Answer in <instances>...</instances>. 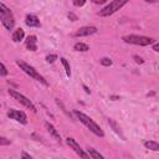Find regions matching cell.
<instances>
[{"label": "cell", "instance_id": "obj_32", "mask_svg": "<svg viewBox=\"0 0 159 159\" xmlns=\"http://www.w3.org/2000/svg\"><path fill=\"white\" fill-rule=\"evenodd\" d=\"M111 98H112L113 101H117V99H119V97H117V96H111Z\"/></svg>", "mask_w": 159, "mask_h": 159}, {"label": "cell", "instance_id": "obj_9", "mask_svg": "<svg viewBox=\"0 0 159 159\" xmlns=\"http://www.w3.org/2000/svg\"><path fill=\"white\" fill-rule=\"evenodd\" d=\"M98 32V29L96 26H82L80 27L75 34L73 37H84V36H91Z\"/></svg>", "mask_w": 159, "mask_h": 159}, {"label": "cell", "instance_id": "obj_17", "mask_svg": "<svg viewBox=\"0 0 159 159\" xmlns=\"http://www.w3.org/2000/svg\"><path fill=\"white\" fill-rule=\"evenodd\" d=\"M87 153L89 155V158H93V159H104V155L101 154L98 150H96L94 148H88L87 149Z\"/></svg>", "mask_w": 159, "mask_h": 159}, {"label": "cell", "instance_id": "obj_15", "mask_svg": "<svg viewBox=\"0 0 159 159\" xmlns=\"http://www.w3.org/2000/svg\"><path fill=\"white\" fill-rule=\"evenodd\" d=\"M143 145L145 147V149H149V150H153V152L159 150V143L155 142V140H145L143 143Z\"/></svg>", "mask_w": 159, "mask_h": 159}, {"label": "cell", "instance_id": "obj_24", "mask_svg": "<svg viewBox=\"0 0 159 159\" xmlns=\"http://www.w3.org/2000/svg\"><path fill=\"white\" fill-rule=\"evenodd\" d=\"M86 2H87V0H72V4L77 7H82Z\"/></svg>", "mask_w": 159, "mask_h": 159}, {"label": "cell", "instance_id": "obj_7", "mask_svg": "<svg viewBox=\"0 0 159 159\" xmlns=\"http://www.w3.org/2000/svg\"><path fill=\"white\" fill-rule=\"evenodd\" d=\"M6 117L10 118V119L16 120L17 123L24 124V125L29 123V118H27V116H26V113L24 111H19V109H14V108L9 109L6 112Z\"/></svg>", "mask_w": 159, "mask_h": 159}, {"label": "cell", "instance_id": "obj_23", "mask_svg": "<svg viewBox=\"0 0 159 159\" xmlns=\"http://www.w3.org/2000/svg\"><path fill=\"white\" fill-rule=\"evenodd\" d=\"M56 103H57V106H58V107H61V109H62V112H65V113H66V114H67V116H68L70 118H72V113H70V112H67V109L65 108V106L62 104V102H61L60 99H56Z\"/></svg>", "mask_w": 159, "mask_h": 159}, {"label": "cell", "instance_id": "obj_18", "mask_svg": "<svg viewBox=\"0 0 159 159\" xmlns=\"http://www.w3.org/2000/svg\"><path fill=\"white\" fill-rule=\"evenodd\" d=\"M60 61H61V63L63 65V68H65V72H66V76L68 77V78H71V66H70V63H68V61L65 58V57H60Z\"/></svg>", "mask_w": 159, "mask_h": 159}, {"label": "cell", "instance_id": "obj_5", "mask_svg": "<svg viewBox=\"0 0 159 159\" xmlns=\"http://www.w3.org/2000/svg\"><path fill=\"white\" fill-rule=\"evenodd\" d=\"M7 93H9V94H10L17 103H20L22 107H25L26 109H30L32 113H36V112H37L36 106L34 104V102H32L30 98H27L26 96H24L22 93L17 92V91L14 89V88H9V89H7Z\"/></svg>", "mask_w": 159, "mask_h": 159}, {"label": "cell", "instance_id": "obj_10", "mask_svg": "<svg viewBox=\"0 0 159 159\" xmlns=\"http://www.w3.org/2000/svg\"><path fill=\"white\" fill-rule=\"evenodd\" d=\"M25 24L29 27H41V21L35 14H27L25 16Z\"/></svg>", "mask_w": 159, "mask_h": 159}, {"label": "cell", "instance_id": "obj_21", "mask_svg": "<svg viewBox=\"0 0 159 159\" xmlns=\"http://www.w3.org/2000/svg\"><path fill=\"white\" fill-rule=\"evenodd\" d=\"M9 75V71H7V68H6V66L0 61V76H2V77H5V76H7Z\"/></svg>", "mask_w": 159, "mask_h": 159}, {"label": "cell", "instance_id": "obj_11", "mask_svg": "<svg viewBox=\"0 0 159 159\" xmlns=\"http://www.w3.org/2000/svg\"><path fill=\"white\" fill-rule=\"evenodd\" d=\"M25 46L29 51H37V36L36 35H29L25 40Z\"/></svg>", "mask_w": 159, "mask_h": 159}, {"label": "cell", "instance_id": "obj_13", "mask_svg": "<svg viewBox=\"0 0 159 159\" xmlns=\"http://www.w3.org/2000/svg\"><path fill=\"white\" fill-rule=\"evenodd\" d=\"M108 124H109L111 129H112L117 135H119V137H120V139H122V140H125V137H124V134H123V132H122V129H120L119 124H118L113 118H108Z\"/></svg>", "mask_w": 159, "mask_h": 159}, {"label": "cell", "instance_id": "obj_8", "mask_svg": "<svg viewBox=\"0 0 159 159\" xmlns=\"http://www.w3.org/2000/svg\"><path fill=\"white\" fill-rule=\"evenodd\" d=\"M66 144L77 154V155H80L81 158H89V155H88V153L87 152H84L82 148H81V145L76 142V139H73V138H71V137H68V138H66Z\"/></svg>", "mask_w": 159, "mask_h": 159}, {"label": "cell", "instance_id": "obj_1", "mask_svg": "<svg viewBox=\"0 0 159 159\" xmlns=\"http://www.w3.org/2000/svg\"><path fill=\"white\" fill-rule=\"evenodd\" d=\"M73 116L87 128V129H89V132H92L94 135H97V137H99V138H103L104 137V132H103V129L91 118V117H88L86 113H83V112H81V111H78V109H73Z\"/></svg>", "mask_w": 159, "mask_h": 159}, {"label": "cell", "instance_id": "obj_3", "mask_svg": "<svg viewBox=\"0 0 159 159\" xmlns=\"http://www.w3.org/2000/svg\"><path fill=\"white\" fill-rule=\"evenodd\" d=\"M0 22H1V25L7 31H11L15 27V16H14V12L10 10V7H7L1 1H0Z\"/></svg>", "mask_w": 159, "mask_h": 159}, {"label": "cell", "instance_id": "obj_27", "mask_svg": "<svg viewBox=\"0 0 159 159\" xmlns=\"http://www.w3.org/2000/svg\"><path fill=\"white\" fill-rule=\"evenodd\" d=\"M93 4H97V5H102V4H106L108 0H91Z\"/></svg>", "mask_w": 159, "mask_h": 159}, {"label": "cell", "instance_id": "obj_26", "mask_svg": "<svg viewBox=\"0 0 159 159\" xmlns=\"http://www.w3.org/2000/svg\"><path fill=\"white\" fill-rule=\"evenodd\" d=\"M20 157H21L22 159H32V155H30V154H29V153H26V152H21Z\"/></svg>", "mask_w": 159, "mask_h": 159}, {"label": "cell", "instance_id": "obj_19", "mask_svg": "<svg viewBox=\"0 0 159 159\" xmlns=\"http://www.w3.org/2000/svg\"><path fill=\"white\" fill-rule=\"evenodd\" d=\"M99 63H101L102 66H104V67H109V66H112L113 61H112L109 57H102V58L99 60Z\"/></svg>", "mask_w": 159, "mask_h": 159}, {"label": "cell", "instance_id": "obj_28", "mask_svg": "<svg viewBox=\"0 0 159 159\" xmlns=\"http://www.w3.org/2000/svg\"><path fill=\"white\" fill-rule=\"evenodd\" d=\"M67 16H68V19H70L71 21H76V20H77V16H76L73 12H70Z\"/></svg>", "mask_w": 159, "mask_h": 159}, {"label": "cell", "instance_id": "obj_29", "mask_svg": "<svg viewBox=\"0 0 159 159\" xmlns=\"http://www.w3.org/2000/svg\"><path fill=\"white\" fill-rule=\"evenodd\" d=\"M152 45H153V50H154L155 52H159V45H158V42L155 41V42H154V43H152Z\"/></svg>", "mask_w": 159, "mask_h": 159}, {"label": "cell", "instance_id": "obj_14", "mask_svg": "<svg viewBox=\"0 0 159 159\" xmlns=\"http://www.w3.org/2000/svg\"><path fill=\"white\" fill-rule=\"evenodd\" d=\"M11 39H12V41L16 42V43H17V42H21V41L25 39V31H24V29H21V27L16 29V30L12 32Z\"/></svg>", "mask_w": 159, "mask_h": 159}, {"label": "cell", "instance_id": "obj_31", "mask_svg": "<svg viewBox=\"0 0 159 159\" xmlns=\"http://www.w3.org/2000/svg\"><path fill=\"white\" fill-rule=\"evenodd\" d=\"M143 1H145V2H149V4H155V2H158L159 0H143Z\"/></svg>", "mask_w": 159, "mask_h": 159}, {"label": "cell", "instance_id": "obj_12", "mask_svg": "<svg viewBox=\"0 0 159 159\" xmlns=\"http://www.w3.org/2000/svg\"><path fill=\"white\" fill-rule=\"evenodd\" d=\"M45 128L47 129V132L50 133V135L57 142V143H61V135H60V132L53 127V124H51V123H48V122H46L45 123Z\"/></svg>", "mask_w": 159, "mask_h": 159}, {"label": "cell", "instance_id": "obj_25", "mask_svg": "<svg viewBox=\"0 0 159 159\" xmlns=\"http://www.w3.org/2000/svg\"><path fill=\"white\" fill-rule=\"evenodd\" d=\"M133 58H134V61H135L137 63H139V65L144 63V60H143L140 56H138V55H134V56H133Z\"/></svg>", "mask_w": 159, "mask_h": 159}, {"label": "cell", "instance_id": "obj_20", "mask_svg": "<svg viewBox=\"0 0 159 159\" xmlns=\"http://www.w3.org/2000/svg\"><path fill=\"white\" fill-rule=\"evenodd\" d=\"M57 58H58V56H57L56 53H50V55H47V56L45 57L46 62H48V63H53V62H55Z\"/></svg>", "mask_w": 159, "mask_h": 159}, {"label": "cell", "instance_id": "obj_30", "mask_svg": "<svg viewBox=\"0 0 159 159\" xmlns=\"http://www.w3.org/2000/svg\"><path fill=\"white\" fill-rule=\"evenodd\" d=\"M82 87H83V89H84V92H86V93H88V94L91 93V89H89V88H88L86 84H82Z\"/></svg>", "mask_w": 159, "mask_h": 159}, {"label": "cell", "instance_id": "obj_22", "mask_svg": "<svg viewBox=\"0 0 159 159\" xmlns=\"http://www.w3.org/2000/svg\"><path fill=\"white\" fill-rule=\"evenodd\" d=\"M10 144H11V140H10L9 138L0 135V145H2V147H6V145H10Z\"/></svg>", "mask_w": 159, "mask_h": 159}, {"label": "cell", "instance_id": "obj_2", "mask_svg": "<svg viewBox=\"0 0 159 159\" xmlns=\"http://www.w3.org/2000/svg\"><path fill=\"white\" fill-rule=\"evenodd\" d=\"M15 62H16V65L20 67V70H21L22 72H25L27 76H30L32 80H35V81L42 83L43 86L48 87V82L46 81V78H45L41 73H39V72L35 70V67H32L31 65H29L27 62H25V61H22V60H16Z\"/></svg>", "mask_w": 159, "mask_h": 159}, {"label": "cell", "instance_id": "obj_4", "mask_svg": "<svg viewBox=\"0 0 159 159\" xmlns=\"http://www.w3.org/2000/svg\"><path fill=\"white\" fill-rule=\"evenodd\" d=\"M123 42L129 43V45H137V46H150L152 43H154L157 40L149 36H144V35H135V34H129V35H124L122 36Z\"/></svg>", "mask_w": 159, "mask_h": 159}, {"label": "cell", "instance_id": "obj_16", "mask_svg": "<svg viewBox=\"0 0 159 159\" xmlns=\"http://www.w3.org/2000/svg\"><path fill=\"white\" fill-rule=\"evenodd\" d=\"M73 50L78 51V52H87V51H89V46L84 42H76L73 45Z\"/></svg>", "mask_w": 159, "mask_h": 159}, {"label": "cell", "instance_id": "obj_6", "mask_svg": "<svg viewBox=\"0 0 159 159\" xmlns=\"http://www.w3.org/2000/svg\"><path fill=\"white\" fill-rule=\"evenodd\" d=\"M129 2V0H112L109 4H107L99 12L98 15L102 17H108L113 14H116L117 11H119L123 6H125Z\"/></svg>", "mask_w": 159, "mask_h": 159}]
</instances>
